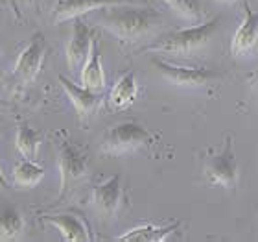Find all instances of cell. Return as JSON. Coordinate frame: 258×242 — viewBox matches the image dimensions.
<instances>
[{"instance_id": "1", "label": "cell", "mask_w": 258, "mask_h": 242, "mask_svg": "<svg viewBox=\"0 0 258 242\" xmlns=\"http://www.w3.org/2000/svg\"><path fill=\"white\" fill-rule=\"evenodd\" d=\"M98 11L100 13L94 15V21L122 41H137L140 37H146L153 28H157L162 22L161 13L151 8L114 6V8H105Z\"/></svg>"}, {"instance_id": "2", "label": "cell", "mask_w": 258, "mask_h": 242, "mask_svg": "<svg viewBox=\"0 0 258 242\" xmlns=\"http://www.w3.org/2000/svg\"><path fill=\"white\" fill-rule=\"evenodd\" d=\"M220 28V17H214L209 22H199L196 26L186 28V30H179L162 35L157 39L153 44H148L142 49V52H153V54H175L184 56L192 54L196 50L203 49L210 43V39L218 32Z\"/></svg>"}, {"instance_id": "3", "label": "cell", "mask_w": 258, "mask_h": 242, "mask_svg": "<svg viewBox=\"0 0 258 242\" xmlns=\"http://www.w3.org/2000/svg\"><path fill=\"white\" fill-rule=\"evenodd\" d=\"M55 144H57V163L61 172V190L54 205H61L76 188V185L87 178L89 156L83 148L76 146L64 131H59V139H55Z\"/></svg>"}, {"instance_id": "4", "label": "cell", "mask_w": 258, "mask_h": 242, "mask_svg": "<svg viewBox=\"0 0 258 242\" xmlns=\"http://www.w3.org/2000/svg\"><path fill=\"white\" fill-rule=\"evenodd\" d=\"M153 144V135L137 122H124L109 128L103 135L100 152L105 156H124Z\"/></svg>"}, {"instance_id": "5", "label": "cell", "mask_w": 258, "mask_h": 242, "mask_svg": "<svg viewBox=\"0 0 258 242\" xmlns=\"http://www.w3.org/2000/svg\"><path fill=\"white\" fill-rule=\"evenodd\" d=\"M205 176L210 185L223 188H236L238 185V163L232 150V137H225L223 148L220 154L207 157Z\"/></svg>"}, {"instance_id": "6", "label": "cell", "mask_w": 258, "mask_h": 242, "mask_svg": "<svg viewBox=\"0 0 258 242\" xmlns=\"http://www.w3.org/2000/svg\"><path fill=\"white\" fill-rule=\"evenodd\" d=\"M151 63L168 83L177 87L209 85V83L221 78L220 72H214V70L205 69V67H175V65L166 63L164 60H159V58H153Z\"/></svg>"}, {"instance_id": "7", "label": "cell", "mask_w": 258, "mask_h": 242, "mask_svg": "<svg viewBox=\"0 0 258 242\" xmlns=\"http://www.w3.org/2000/svg\"><path fill=\"white\" fill-rule=\"evenodd\" d=\"M44 54H46V41L43 33H35L26 49L22 50L15 61L13 69V78L21 83H32L37 78L39 70L44 63Z\"/></svg>"}, {"instance_id": "8", "label": "cell", "mask_w": 258, "mask_h": 242, "mask_svg": "<svg viewBox=\"0 0 258 242\" xmlns=\"http://www.w3.org/2000/svg\"><path fill=\"white\" fill-rule=\"evenodd\" d=\"M137 2L139 0H59L54 10V24L70 21L74 17H83L85 13H92L98 10L114 8V6H129Z\"/></svg>"}, {"instance_id": "9", "label": "cell", "mask_w": 258, "mask_h": 242, "mask_svg": "<svg viewBox=\"0 0 258 242\" xmlns=\"http://www.w3.org/2000/svg\"><path fill=\"white\" fill-rule=\"evenodd\" d=\"M72 21H74V26H72V39L67 46V63H69V69L72 72H78L89 58L92 30L83 21V17H74Z\"/></svg>"}, {"instance_id": "10", "label": "cell", "mask_w": 258, "mask_h": 242, "mask_svg": "<svg viewBox=\"0 0 258 242\" xmlns=\"http://www.w3.org/2000/svg\"><path fill=\"white\" fill-rule=\"evenodd\" d=\"M59 83L63 87V91L67 92V96L70 98V102L74 104V109L78 113V119L83 122L102 106L103 98L102 91H91L87 87H78L74 81H70L69 78L59 76Z\"/></svg>"}, {"instance_id": "11", "label": "cell", "mask_w": 258, "mask_h": 242, "mask_svg": "<svg viewBox=\"0 0 258 242\" xmlns=\"http://www.w3.org/2000/svg\"><path fill=\"white\" fill-rule=\"evenodd\" d=\"M46 224H52L59 229L61 237L67 242H89L92 240L91 227L80 215L76 213H57V215L43 216Z\"/></svg>"}, {"instance_id": "12", "label": "cell", "mask_w": 258, "mask_h": 242, "mask_svg": "<svg viewBox=\"0 0 258 242\" xmlns=\"http://www.w3.org/2000/svg\"><path fill=\"white\" fill-rule=\"evenodd\" d=\"M122 176L114 174L105 183L92 188V204L102 215L113 216L120 207L124 190H122Z\"/></svg>"}, {"instance_id": "13", "label": "cell", "mask_w": 258, "mask_h": 242, "mask_svg": "<svg viewBox=\"0 0 258 242\" xmlns=\"http://www.w3.org/2000/svg\"><path fill=\"white\" fill-rule=\"evenodd\" d=\"M243 11H245L243 21L232 37V56H247L254 49L258 39V15L249 8L247 0H243Z\"/></svg>"}, {"instance_id": "14", "label": "cell", "mask_w": 258, "mask_h": 242, "mask_svg": "<svg viewBox=\"0 0 258 242\" xmlns=\"http://www.w3.org/2000/svg\"><path fill=\"white\" fill-rule=\"evenodd\" d=\"M81 83H83V87L91 89V91H103V87H105V74H103V67H102V52H100L98 41L94 37L91 41L89 58L83 63Z\"/></svg>"}, {"instance_id": "15", "label": "cell", "mask_w": 258, "mask_h": 242, "mask_svg": "<svg viewBox=\"0 0 258 242\" xmlns=\"http://www.w3.org/2000/svg\"><path fill=\"white\" fill-rule=\"evenodd\" d=\"M181 222L175 220L170 226H153V224H146V226L135 227L129 233L118 237L116 240L120 242H162L166 237H170L173 231H177Z\"/></svg>"}, {"instance_id": "16", "label": "cell", "mask_w": 258, "mask_h": 242, "mask_svg": "<svg viewBox=\"0 0 258 242\" xmlns=\"http://www.w3.org/2000/svg\"><path fill=\"white\" fill-rule=\"evenodd\" d=\"M139 94V85H137V78L135 72H127L120 78L114 87L111 89L109 94V106L113 109H125L135 102V98Z\"/></svg>"}, {"instance_id": "17", "label": "cell", "mask_w": 258, "mask_h": 242, "mask_svg": "<svg viewBox=\"0 0 258 242\" xmlns=\"http://www.w3.org/2000/svg\"><path fill=\"white\" fill-rule=\"evenodd\" d=\"M41 144H43V133H41V131L30 128L28 124H19V126H17L15 146H17V150H19V154H21L24 159L35 161Z\"/></svg>"}, {"instance_id": "18", "label": "cell", "mask_w": 258, "mask_h": 242, "mask_svg": "<svg viewBox=\"0 0 258 242\" xmlns=\"http://www.w3.org/2000/svg\"><path fill=\"white\" fill-rule=\"evenodd\" d=\"M44 178V168L35 165V161L22 159L13 168V183L19 188H32L37 187Z\"/></svg>"}, {"instance_id": "19", "label": "cell", "mask_w": 258, "mask_h": 242, "mask_svg": "<svg viewBox=\"0 0 258 242\" xmlns=\"http://www.w3.org/2000/svg\"><path fill=\"white\" fill-rule=\"evenodd\" d=\"M24 229V218L15 207L2 205L0 207V242L13 240Z\"/></svg>"}, {"instance_id": "20", "label": "cell", "mask_w": 258, "mask_h": 242, "mask_svg": "<svg viewBox=\"0 0 258 242\" xmlns=\"http://www.w3.org/2000/svg\"><path fill=\"white\" fill-rule=\"evenodd\" d=\"M164 4H168L175 13L183 15L184 19H190L194 22H201L203 21V6L199 0H162Z\"/></svg>"}, {"instance_id": "21", "label": "cell", "mask_w": 258, "mask_h": 242, "mask_svg": "<svg viewBox=\"0 0 258 242\" xmlns=\"http://www.w3.org/2000/svg\"><path fill=\"white\" fill-rule=\"evenodd\" d=\"M8 187V181L4 178V172H2V168H0V188H6Z\"/></svg>"}, {"instance_id": "22", "label": "cell", "mask_w": 258, "mask_h": 242, "mask_svg": "<svg viewBox=\"0 0 258 242\" xmlns=\"http://www.w3.org/2000/svg\"><path fill=\"white\" fill-rule=\"evenodd\" d=\"M0 54H2V46H0Z\"/></svg>"}]
</instances>
